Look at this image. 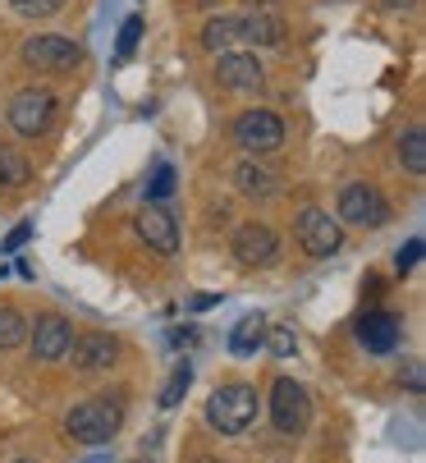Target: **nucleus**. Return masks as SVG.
<instances>
[{
  "label": "nucleus",
  "mask_w": 426,
  "mask_h": 463,
  "mask_svg": "<svg viewBox=\"0 0 426 463\" xmlns=\"http://www.w3.org/2000/svg\"><path fill=\"white\" fill-rule=\"evenodd\" d=\"M28 340H33V358L37 363H60L69 354V345H74V321H64L60 312H46V317L33 321Z\"/></svg>",
  "instance_id": "obj_8"
},
{
  "label": "nucleus",
  "mask_w": 426,
  "mask_h": 463,
  "mask_svg": "<svg viewBox=\"0 0 426 463\" xmlns=\"http://www.w3.org/2000/svg\"><path fill=\"white\" fill-rule=\"evenodd\" d=\"M28 234H33V230H28V225H19V230L5 239V248H0V252H14V248H24V243H28Z\"/></svg>",
  "instance_id": "obj_29"
},
{
  "label": "nucleus",
  "mask_w": 426,
  "mask_h": 463,
  "mask_svg": "<svg viewBox=\"0 0 426 463\" xmlns=\"http://www.w3.org/2000/svg\"><path fill=\"white\" fill-rule=\"evenodd\" d=\"M28 340V321L14 307H0V349H19Z\"/></svg>",
  "instance_id": "obj_19"
},
{
  "label": "nucleus",
  "mask_w": 426,
  "mask_h": 463,
  "mask_svg": "<svg viewBox=\"0 0 426 463\" xmlns=\"http://www.w3.org/2000/svg\"><path fill=\"white\" fill-rule=\"evenodd\" d=\"M399 381H403V385H408L412 394H421V385H426V372H421V363H403Z\"/></svg>",
  "instance_id": "obj_27"
},
{
  "label": "nucleus",
  "mask_w": 426,
  "mask_h": 463,
  "mask_svg": "<svg viewBox=\"0 0 426 463\" xmlns=\"http://www.w3.org/2000/svg\"><path fill=\"white\" fill-rule=\"evenodd\" d=\"M69 5V0H10V10L24 14V19H51Z\"/></svg>",
  "instance_id": "obj_23"
},
{
  "label": "nucleus",
  "mask_w": 426,
  "mask_h": 463,
  "mask_svg": "<svg viewBox=\"0 0 426 463\" xmlns=\"http://www.w3.org/2000/svg\"><path fill=\"white\" fill-rule=\"evenodd\" d=\"M216 79H221L225 88H234V92H252V88H261V64H257V55H248V51H221Z\"/></svg>",
  "instance_id": "obj_13"
},
{
  "label": "nucleus",
  "mask_w": 426,
  "mask_h": 463,
  "mask_svg": "<svg viewBox=\"0 0 426 463\" xmlns=\"http://www.w3.org/2000/svg\"><path fill=\"white\" fill-rule=\"evenodd\" d=\"M421 261V239H408L403 248H399V257H394V267H399V276H408L412 267Z\"/></svg>",
  "instance_id": "obj_26"
},
{
  "label": "nucleus",
  "mask_w": 426,
  "mask_h": 463,
  "mask_svg": "<svg viewBox=\"0 0 426 463\" xmlns=\"http://www.w3.org/2000/svg\"><path fill=\"white\" fill-rule=\"evenodd\" d=\"M252 5H270V0H252Z\"/></svg>",
  "instance_id": "obj_33"
},
{
  "label": "nucleus",
  "mask_w": 426,
  "mask_h": 463,
  "mask_svg": "<svg viewBox=\"0 0 426 463\" xmlns=\"http://www.w3.org/2000/svg\"><path fill=\"white\" fill-rule=\"evenodd\" d=\"M14 463H37V458H14Z\"/></svg>",
  "instance_id": "obj_32"
},
{
  "label": "nucleus",
  "mask_w": 426,
  "mask_h": 463,
  "mask_svg": "<svg viewBox=\"0 0 426 463\" xmlns=\"http://www.w3.org/2000/svg\"><path fill=\"white\" fill-rule=\"evenodd\" d=\"M243 37L257 42V46H279L284 42V24L275 14H248L243 19Z\"/></svg>",
  "instance_id": "obj_17"
},
{
  "label": "nucleus",
  "mask_w": 426,
  "mask_h": 463,
  "mask_svg": "<svg viewBox=\"0 0 426 463\" xmlns=\"http://www.w3.org/2000/svg\"><path fill=\"white\" fill-rule=\"evenodd\" d=\"M230 252L243 261V267H270V261L279 257V239H275V230H270V225L248 221V225H239V230H234Z\"/></svg>",
  "instance_id": "obj_9"
},
{
  "label": "nucleus",
  "mask_w": 426,
  "mask_h": 463,
  "mask_svg": "<svg viewBox=\"0 0 426 463\" xmlns=\"http://www.w3.org/2000/svg\"><path fill=\"white\" fill-rule=\"evenodd\" d=\"M312 418V400H308V390L294 381V376H279L270 385V422L279 436H298Z\"/></svg>",
  "instance_id": "obj_4"
},
{
  "label": "nucleus",
  "mask_w": 426,
  "mask_h": 463,
  "mask_svg": "<svg viewBox=\"0 0 426 463\" xmlns=\"http://www.w3.org/2000/svg\"><path fill=\"white\" fill-rule=\"evenodd\" d=\"M133 225H137V239L147 243L152 252H161V257L179 252V225H175V216L166 207H142Z\"/></svg>",
  "instance_id": "obj_11"
},
{
  "label": "nucleus",
  "mask_w": 426,
  "mask_h": 463,
  "mask_svg": "<svg viewBox=\"0 0 426 463\" xmlns=\"http://www.w3.org/2000/svg\"><path fill=\"white\" fill-rule=\"evenodd\" d=\"M239 37H243V19H239V14H221V19H211V24H206L202 46H206V51H225V46L239 42Z\"/></svg>",
  "instance_id": "obj_16"
},
{
  "label": "nucleus",
  "mask_w": 426,
  "mask_h": 463,
  "mask_svg": "<svg viewBox=\"0 0 426 463\" xmlns=\"http://www.w3.org/2000/svg\"><path fill=\"white\" fill-rule=\"evenodd\" d=\"M69 354H74V367L79 372H106L119 358V340L106 335V330H88V335H74Z\"/></svg>",
  "instance_id": "obj_12"
},
{
  "label": "nucleus",
  "mask_w": 426,
  "mask_h": 463,
  "mask_svg": "<svg viewBox=\"0 0 426 463\" xmlns=\"http://www.w3.org/2000/svg\"><path fill=\"white\" fill-rule=\"evenodd\" d=\"M399 161L412 175H426V134H421V128H408V134L399 138Z\"/></svg>",
  "instance_id": "obj_18"
},
{
  "label": "nucleus",
  "mask_w": 426,
  "mask_h": 463,
  "mask_svg": "<svg viewBox=\"0 0 426 463\" xmlns=\"http://www.w3.org/2000/svg\"><path fill=\"white\" fill-rule=\"evenodd\" d=\"M257 413H261V394H257L252 385H243V381L221 385V390L206 400V422L216 427L221 436H243V431L257 422Z\"/></svg>",
  "instance_id": "obj_1"
},
{
  "label": "nucleus",
  "mask_w": 426,
  "mask_h": 463,
  "mask_svg": "<svg viewBox=\"0 0 426 463\" xmlns=\"http://www.w3.org/2000/svg\"><path fill=\"white\" fill-rule=\"evenodd\" d=\"M24 64L46 70V74H74L83 64V46L60 37V33H37V37L24 42Z\"/></svg>",
  "instance_id": "obj_3"
},
{
  "label": "nucleus",
  "mask_w": 426,
  "mask_h": 463,
  "mask_svg": "<svg viewBox=\"0 0 426 463\" xmlns=\"http://www.w3.org/2000/svg\"><path fill=\"white\" fill-rule=\"evenodd\" d=\"M119 418H124V409L110 400V394H97V400H83L79 409H69L64 431L79 445H106L119 431Z\"/></svg>",
  "instance_id": "obj_2"
},
{
  "label": "nucleus",
  "mask_w": 426,
  "mask_h": 463,
  "mask_svg": "<svg viewBox=\"0 0 426 463\" xmlns=\"http://www.w3.org/2000/svg\"><path fill=\"white\" fill-rule=\"evenodd\" d=\"M399 335H403V321H399L394 312H367V317L358 321V340H363V349H372V354H390V349L399 345Z\"/></svg>",
  "instance_id": "obj_14"
},
{
  "label": "nucleus",
  "mask_w": 426,
  "mask_h": 463,
  "mask_svg": "<svg viewBox=\"0 0 426 463\" xmlns=\"http://www.w3.org/2000/svg\"><path fill=\"white\" fill-rule=\"evenodd\" d=\"M28 179H33V170H28V161H24L19 152H0V184L24 188Z\"/></svg>",
  "instance_id": "obj_21"
},
{
  "label": "nucleus",
  "mask_w": 426,
  "mask_h": 463,
  "mask_svg": "<svg viewBox=\"0 0 426 463\" xmlns=\"http://www.w3.org/2000/svg\"><path fill=\"white\" fill-rule=\"evenodd\" d=\"M234 179H239L243 193H257V197H270V193H275V179H270L261 165H252V161H243V165L234 170Z\"/></svg>",
  "instance_id": "obj_20"
},
{
  "label": "nucleus",
  "mask_w": 426,
  "mask_h": 463,
  "mask_svg": "<svg viewBox=\"0 0 426 463\" xmlns=\"http://www.w3.org/2000/svg\"><path fill=\"white\" fill-rule=\"evenodd\" d=\"M5 115H10V124H14V134L37 138V134H46L51 119H55V92H46V88H24V92H14V101H10Z\"/></svg>",
  "instance_id": "obj_6"
},
{
  "label": "nucleus",
  "mask_w": 426,
  "mask_h": 463,
  "mask_svg": "<svg viewBox=\"0 0 426 463\" xmlns=\"http://www.w3.org/2000/svg\"><path fill=\"white\" fill-rule=\"evenodd\" d=\"M234 143L243 152H275L284 143V119L275 110H243L234 119Z\"/></svg>",
  "instance_id": "obj_7"
},
{
  "label": "nucleus",
  "mask_w": 426,
  "mask_h": 463,
  "mask_svg": "<svg viewBox=\"0 0 426 463\" xmlns=\"http://www.w3.org/2000/svg\"><path fill=\"white\" fill-rule=\"evenodd\" d=\"M197 463H221V458H197Z\"/></svg>",
  "instance_id": "obj_31"
},
{
  "label": "nucleus",
  "mask_w": 426,
  "mask_h": 463,
  "mask_svg": "<svg viewBox=\"0 0 426 463\" xmlns=\"http://www.w3.org/2000/svg\"><path fill=\"white\" fill-rule=\"evenodd\" d=\"M266 345L275 358H294L298 354V335H294V326H266Z\"/></svg>",
  "instance_id": "obj_22"
},
{
  "label": "nucleus",
  "mask_w": 426,
  "mask_h": 463,
  "mask_svg": "<svg viewBox=\"0 0 426 463\" xmlns=\"http://www.w3.org/2000/svg\"><path fill=\"white\" fill-rule=\"evenodd\" d=\"M339 221L348 225H363V230H376L390 221V203L385 193L372 188V184H344L339 188Z\"/></svg>",
  "instance_id": "obj_5"
},
{
  "label": "nucleus",
  "mask_w": 426,
  "mask_h": 463,
  "mask_svg": "<svg viewBox=\"0 0 426 463\" xmlns=\"http://www.w3.org/2000/svg\"><path fill=\"white\" fill-rule=\"evenodd\" d=\"M175 193V165H156L152 170V184H147V203H166V197Z\"/></svg>",
  "instance_id": "obj_25"
},
{
  "label": "nucleus",
  "mask_w": 426,
  "mask_h": 463,
  "mask_svg": "<svg viewBox=\"0 0 426 463\" xmlns=\"http://www.w3.org/2000/svg\"><path fill=\"white\" fill-rule=\"evenodd\" d=\"M298 243H303L312 257H330V252H339L344 230H339V221H335L330 212L308 207V212H298Z\"/></svg>",
  "instance_id": "obj_10"
},
{
  "label": "nucleus",
  "mask_w": 426,
  "mask_h": 463,
  "mask_svg": "<svg viewBox=\"0 0 426 463\" xmlns=\"http://www.w3.org/2000/svg\"><path fill=\"white\" fill-rule=\"evenodd\" d=\"M188 381H193V367H188V363H179V367H175V376H170V381H166V390H161V409H175V404L184 400Z\"/></svg>",
  "instance_id": "obj_24"
},
{
  "label": "nucleus",
  "mask_w": 426,
  "mask_h": 463,
  "mask_svg": "<svg viewBox=\"0 0 426 463\" xmlns=\"http://www.w3.org/2000/svg\"><path fill=\"white\" fill-rule=\"evenodd\" d=\"M381 5H385V10H412L417 0H381Z\"/></svg>",
  "instance_id": "obj_30"
},
{
  "label": "nucleus",
  "mask_w": 426,
  "mask_h": 463,
  "mask_svg": "<svg viewBox=\"0 0 426 463\" xmlns=\"http://www.w3.org/2000/svg\"><path fill=\"white\" fill-rule=\"evenodd\" d=\"M137 33H142V19H128V24H124V33H119V60L137 46Z\"/></svg>",
  "instance_id": "obj_28"
},
{
  "label": "nucleus",
  "mask_w": 426,
  "mask_h": 463,
  "mask_svg": "<svg viewBox=\"0 0 426 463\" xmlns=\"http://www.w3.org/2000/svg\"><path fill=\"white\" fill-rule=\"evenodd\" d=\"M261 345H266V321H261L257 312H248V317L230 330V354H234V358H252Z\"/></svg>",
  "instance_id": "obj_15"
}]
</instances>
